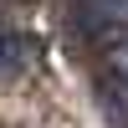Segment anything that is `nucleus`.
<instances>
[{"label":"nucleus","mask_w":128,"mask_h":128,"mask_svg":"<svg viewBox=\"0 0 128 128\" xmlns=\"http://www.w3.org/2000/svg\"><path fill=\"white\" fill-rule=\"evenodd\" d=\"M72 20L87 36H128V0H72Z\"/></svg>","instance_id":"1"},{"label":"nucleus","mask_w":128,"mask_h":128,"mask_svg":"<svg viewBox=\"0 0 128 128\" xmlns=\"http://www.w3.org/2000/svg\"><path fill=\"white\" fill-rule=\"evenodd\" d=\"M31 62H36V46H31V36H20L10 20H0V82H16L31 72Z\"/></svg>","instance_id":"2"},{"label":"nucleus","mask_w":128,"mask_h":128,"mask_svg":"<svg viewBox=\"0 0 128 128\" xmlns=\"http://www.w3.org/2000/svg\"><path fill=\"white\" fill-rule=\"evenodd\" d=\"M108 67H113V77H123V82H128V36H118V41H113Z\"/></svg>","instance_id":"3"}]
</instances>
